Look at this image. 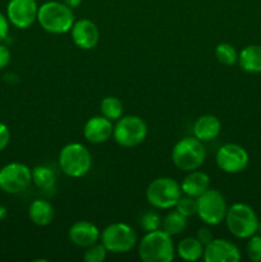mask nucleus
<instances>
[{
	"mask_svg": "<svg viewBox=\"0 0 261 262\" xmlns=\"http://www.w3.org/2000/svg\"><path fill=\"white\" fill-rule=\"evenodd\" d=\"M222 132V123L219 118L211 114H205L197 118L193 124V136L202 142L215 140Z\"/></svg>",
	"mask_w": 261,
	"mask_h": 262,
	"instance_id": "17",
	"label": "nucleus"
},
{
	"mask_svg": "<svg viewBox=\"0 0 261 262\" xmlns=\"http://www.w3.org/2000/svg\"><path fill=\"white\" fill-rule=\"evenodd\" d=\"M205 246L196 237H186L177 245L176 255L188 262H196L204 256Z\"/></svg>",
	"mask_w": 261,
	"mask_h": 262,
	"instance_id": "21",
	"label": "nucleus"
},
{
	"mask_svg": "<svg viewBox=\"0 0 261 262\" xmlns=\"http://www.w3.org/2000/svg\"><path fill=\"white\" fill-rule=\"evenodd\" d=\"M82 2H83V0H63L64 4L68 5L71 9H76V8H78L79 5L82 4Z\"/></svg>",
	"mask_w": 261,
	"mask_h": 262,
	"instance_id": "34",
	"label": "nucleus"
},
{
	"mask_svg": "<svg viewBox=\"0 0 261 262\" xmlns=\"http://www.w3.org/2000/svg\"><path fill=\"white\" fill-rule=\"evenodd\" d=\"M37 0H9L7 17L9 23L19 30L31 27L37 20Z\"/></svg>",
	"mask_w": 261,
	"mask_h": 262,
	"instance_id": "12",
	"label": "nucleus"
},
{
	"mask_svg": "<svg viewBox=\"0 0 261 262\" xmlns=\"http://www.w3.org/2000/svg\"><path fill=\"white\" fill-rule=\"evenodd\" d=\"M196 238L202 243L204 246H207L212 239H214V234H212L211 230L206 227H202L197 230Z\"/></svg>",
	"mask_w": 261,
	"mask_h": 262,
	"instance_id": "30",
	"label": "nucleus"
},
{
	"mask_svg": "<svg viewBox=\"0 0 261 262\" xmlns=\"http://www.w3.org/2000/svg\"><path fill=\"white\" fill-rule=\"evenodd\" d=\"M138 256L143 262H171L176 257L173 239L163 229L145 233L138 243Z\"/></svg>",
	"mask_w": 261,
	"mask_h": 262,
	"instance_id": "1",
	"label": "nucleus"
},
{
	"mask_svg": "<svg viewBox=\"0 0 261 262\" xmlns=\"http://www.w3.org/2000/svg\"><path fill=\"white\" fill-rule=\"evenodd\" d=\"M10 58H12V54L8 46L0 42V69H4L10 63Z\"/></svg>",
	"mask_w": 261,
	"mask_h": 262,
	"instance_id": "33",
	"label": "nucleus"
},
{
	"mask_svg": "<svg viewBox=\"0 0 261 262\" xmlns=\"http://www.w3.org/2000/svg\"><path fill=\"white\" fill-rule=\"evenodd\" d=\"M92 156L89 148L79 142L67 143L59 152L60 170L71 178H82L90 171Z\"/></svg>",
	"mask_w": 261,
	"mask_h": 262,
	"instance_id": "4",
	"label": "nucleus"
},
{
	"mask_svg": "<svg viewBox=\"0 0 261 262\" xmlns=\"http://www.w3.org/2000/svg\"><path fill=\"white\" fill-rule=\"evenodd\" d=\"M107 255V250L101 242H96L90 247L84 248L83 260L86 262H102L105 261Z\"/></svg>",
	"mask_w": 261,
	"mask_h": 262,
	"instance_id": "27",
	"label": "nucleus"
},
{
	"mask_svg": "<svg viewBox=\"0 0 261 262\" xmlns=\"http://www.w3.org/2000/svg\"><path fill=\"white\" fill-rule=\"evenodd\" d=\"M100 112L102 117L107 118L112 122H117L123 117V104L118 97L106 96L100 102Z\"/></svg>",
	"mask_w": 261,
	"mask_h": 262,
	"instance_id": "24",
	"label": "nucleus"
},
{
	"mask_svg": "<svg viewBox=\"0 0 261 262\" xmlns=\"http://www.w3.org/2000/svg\"><path fill=\"white\" fill-rule=\"evenodd\" d=\"M182 194L181 183L170 177L154 179L146 188V200L156 210H169L176 207Z\"/></svg>",
	"mask_w": 261,
	"mask_h": 262,
	"instance_id": "6",
	"label": "nucleus"
},
{
	"mask_svg": "<svg viewBox=\"0 0 261 262\" xmlns=\"http://www.w3.org/2000/svg\"><path fill=\"white\" fill-rule=\"evenodd\" d=\"M246 252L248 258L253 262H261V235L253 234L248 238L247 246H246Z\"/></svg>",
	"mask_w": 261,
	"mask_h": 262,
	"instance_id": "29",
	"label": "nucleus"
},
{
	"mask_svg": "<svg viewBox=\"0 0 261 262\" xmlns=\"http://www.w3.org/2000/svg\"><path fill=\"white\" fill-rule=\"evenodd\" d=\"M215 161L217 168L224 173L238 174L247 168L250 156L242 146L237 143H225L216 151Z\"/></svg>",
	"mask_w": 261,
	"mask_h": 262,
	"instance_id": "11",
	"label": "nucleus"
},
{
	"mask_svg": "<svg viewBox=\"0 0 261 262\" xmlns=\"http://www.w3.org/2000/svg\"><path fill=\"white\" fill-rule=\"evenodd\" d=\"M224 222L230 234L240 239H248L256 234L258 217L252 207L238 202L228 207Z\"/></svg>",
	"mask_w": 261,
	"mask_h": 262,
	"instance_id": "5",
	"label": "nucleus"
},
{
	"mask_svg": "<svg viewBox=\"0 0 261 262\" xmlns=\"http://www.w3.org/2000/svg\"><path fill=\"white\" fill-rule=\"evenodd\" d=\"M228 211L225 197L217 189L209 188L205 193L197 197V216L204 224L216 227L222 224Z\"/></svg>",
	"mask_w": 261,
	"mask_h": 262,
	"instance_id": "8",
	"label": "nucleus"
},
{
	"mask_svg": "<svg viewBox=\"0 0 261 262\" xmlns=\"http://www.w3.org/2000/svg\"><path fill=\"white\" fill-rule=\"evenodd\" d=\"M100 242L110 253L129 252L137 245V233L125 223H113L107 225L100 235Z\"/></svg>",
	"mask_w": 261,
	"mask_h": 262,
	"instance_id": "7",
	"label": "nucleus"
},
{
	"mask_svg": "<svg viewBox=\"0 0 261 262\" xmlns=\"http://www.w3.org/2000/svg\"><path fill=\"white\" fill-rule=\"evenodd\" d=\"M32 183V169L22 163H9L0 169V189L8 194H18Z\"/></svg>",
	"mask_w": 261,
	"mask_h": 262,
	"instance_id": "10",
	"label": "nucleus"
},
{
	"mask_svg": "<svg viewBox=\"0 0 261 262\" xmlns=\"http://www.w3.org/2000/svg\"><path fill=\"white\" fill-rule=\"evenodd\" d=\"M161 224H163V217L156 211H146L140 217V227L145 233L161 229Z\"/></svg>",
	"mask_w": 261,
	"mask_h": 262,
	"instance_id": "26",
	"label": "nucleus"
},
{
	"mask_svg": "<svg viewBox=\"0 0 261 262\" xmlns=\"http://www.w3.org/2000/svg\"><path fill=\"white\" fill-rule=\"evenodd\" d=\"M176 210H178L186 217H191L197 214V199L187 194H182L176 205Z\"/></svg>",
	"mask_w": 261,
	"mask_h": 262,
	"instance_id": "28",
	"label": "nucleus"
},
{
	"mask_svg": "<svg viewBox=\"0 0 261 262\" xmlns=\"http://www.w3.org/2000/svg\"><path fill=\"white\" fill-rule=\"evenodd\" d=\"M215 58L223 66L230 67L238 61V53L233 45L222 42L215 48Z\"/></svg>",
	"mask_w": 261,
	"mask_h": 262,
	"instance_id": "25",
	"label": "nucleus"
},
{
	"mask_svg": "<svg viewBox=\"0 0 261 262\" xmlns=\"http://www.w3.org/2000/svg\"><path fill=\"white\" fill-rule=\"evenodd\" d=\"M32 183L42 191H51L56 184L55 171L45 165L36 166L32 169Z\"/></svg>",
	"mask_w": 261,
	"mask_h": 262,
	"instance_id": "22",
	"label": "nucleus"
},
{
	"mask_svg": "<svg viewBox=\"0 0 261 262\" xmlns=\"http://www.w3.org/2000/svg\"><path fill=\"white\" fill-rule=\"evenodd\" d=\"M9 35V19L5 14L0 12V42L7 40Z\"/></svg>",
	"mask_w": 261,
	"mask_h": 262,
	"instance_id": "32",
	"label": "nucleus"
},
{
	"mask_svg": "<svg viewBox=\"0 0 261 262\" xmlns=\"http://www.w3.org/2000/svg\"><path fill=\"white\" fill-rule=\"evenodd\" d=\"M28 217L37 227H46L54 219L53 205L46 200H35L28 207Z\"/></svg>",
	"mask_w": 261,
	"mask_h": 262,
	"instance_id": "19",
	"label": "nucleus"
},
{
	"mask_svg": "<svg viewBox=\"0 0 261 262\" xmlns=\"http://www.w3.org/2000/svg\"><path fill=\"white\" fill-rule=\"evenodd\" d=\"M113 132H114L113 122L102 115H95L84 123L83 137L90 143L95 145L105 143L110 140V137H113Z\"/></svg>",
	"mask_w": 261,
	"mask_h": 262,
	"instance_id": "15",
	"label": "nucleus"
},
{
	"mask_svg": "<svg viewBox=\"0 0 261 262\" xmlns=\"http://www.w3.org/2000/svg\"><path fill=\"white\" fill-rule=\"evenodd\" d=\"M37 22L46 32L63 35L69 32L73 26V9H71L63 2H46L38 7Z\"/></svg>",
	"mask_w": 261,
	"mask_h": 262,
	"instance_id": "2",
	"label": "nucleus"
},
{
	"mask_svg": "<svg viewBox=\"0 0 261 262\" xmlns=\"http://www.w3.org/2000/svg\"><path fill=\"white\" fill-rule=\"evenodd\" d=\"M100 235H101V232L99 228L94 223L87 222V220L76 222L68 230L69 241L74 246L81 248H87L94 243L99 242Z\"/></svg>",
	"mask_w": 261,
	"mask_h": 262,
	"instance_id": "16",
	"label": "nucleus"
},
{
	"mask_svg": "<svg viewBox=\"0 0 261 262\" xmlns=\"http://www.w3.org/2000/svg\"><path fill=\"white\" fill-rule=\"evenodd\" d=\"M10 142V130L7 124L0 122V151L4 150Z\"/></svg>",
	"mask_w": 261,
	"mask_h": 262,
	"instance_id": "31",
	"label": "nucleus"
},
{
	"mask_svg": "<svg viewBox=\"0 0 261 262\" xmlns=\"http://www.w3.org/2000/svg\"><path fill=\"white\" fill-rule=\"evenodd\" d=\"M256 234H260V235H261V222H260V220H258L257 230H256Z\"/></svg>",
	"mask_w": 261,
	"mask_h": 262,
	"instance_id": "36",
	"label": "nucleus"
},
{
	"mask_svg": "<svg viewBox=\"0 0 261 262\" xmlns=\"http://www.w3.org/2000/svg\"><path fill=\"white\" fill-rule=\"evenodd\" d=\"M238 64L247 73H261V45H248L238 54Z\"/></svg>",
	"mask_w": 261,
	"mask_h": 262,
	"instance_id": "20",
	"label": "nucleus"
},
{
	"mask_svg": "<svg viewBox=\"0 0 261 262\" xmlns=\"http://www.w3.org/2000/svg\"><path fill=\"white\" fill-rule=\"evenodd\" d=\"M205 262H238L241 260L240 248L228 239L214 238L207 246H205Z\"/></svg>",
	"mask_w": 261,
	"mask_h": 262,
	"instance_id": "13",
	"label": "nucleus"
},
{
	"mask_svg": "<svg viewBox=\"0 0 261 262\" xmlns=\"http://www.w3.org/2000/svg\"><path fill=\"white\" fill-rule=\"evenodd\" d=\"M7 214H8L7 207H5V206H0V220L5 219V216H7Z\"/></svg>",
	"mask_w": 261,
	"mask_h": 262,
	"instance_id": "35",
	"label": "nucleus"
},
{
	"mask_svg": "<svg viewBox=\"0 0 261 262\" xmlns=\"http://www.w3.org/2000/svg\"><path fill=\"white\" fill-rule=\"evenodd\" d=\"M147 137V124L138 115H125L117 120L113 138L122 147H136Z\"/></svg>",
	"mask_w": 261,
	"mask_h": 262,
	"instance_id": "9",
	"label": "nucleus"
},
{
	"mask_svg": "<svg viewBox=\"0 0 261 262\" xmlns=\"http://www.w3.org/2000/svg\"><path fill=\"white\" fill-rule=\"evenodd\" d=\"M69 32L74 45L82 50H92L100 41L99 28L90 19L74 20Z\"/></svg>",
	"mask_w": 261,
	"mask_h": 262,
	"instance_id": "14",
	"label": "nucleus"
},
{
	"mask_svg": "<svg viewBox=\"0 0 261 262\" xmlns=\"http://www.w3.org/2000/svg\"><path fill=\"white\" fill-rule=\"evenodd\" d=\"M187 219L184 215H182L178 210H174V211L168 212L165 215V217H163V224H161V229L169 234L170 237L174 235L181 234L182 232H184V229L187 228Z\"/></svg>",
	"mask_w": 261,
	"mask_h": 262,
	"instance_id": "23",
	"label": "nucleus"
},
{
	"mask_svg": "<svg viewBox=\"0 0 261 262\" xmlns=\"http://www.w3.org/2000/svg\"><path fill=\"white\" fill-rule=\"evenodd\" d=\"M173 164L182 171L200 169L206 160V148L204 142L196 137H184L174 145L171 150Z\"/></svg>",
	"mask_w": 261,
	"mask_h": 262,
	"instance_id": "3",
	"label": "nucleus"
},
{
	"mask_svg": "<svg viewBox=\"0 0 261 262\" xmlns=\"http://www.w3.org/2000/svg\"><path fill=\"white\" fill-rule=\"evenodd\" d=\"M209 188L210 177L207 176L205 171L199 170V169L188 171V174L184 177L183 181H182L181 183L182 193L187 194V196L194 197V199L201 196V194L205 193Z\"/></svg>",
	"mask_w": 261,
	"mask_h": 262,
	"instance_id": "18",
	"label": "nucleus"
}]
</instances>
